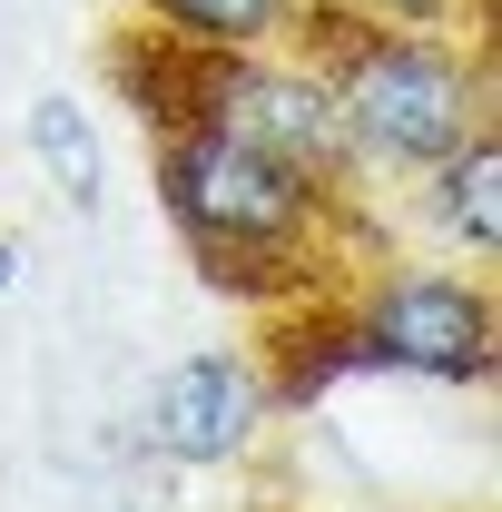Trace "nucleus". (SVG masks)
Listing matches in <instances>:
<instances>
[{
	"label": "nucleus",
	"instance_id": "obj_1",
	"mask_svg": "<svg viewBox=\"0 0 502 512\" xmlns=\"http://www.w3.org/2000/svg\"><path fill=\"white\" fill-rule=\"evenodd\" d=\"M148 188L188 266L247 306H306L355 266V197L207 119L148 128Z\"/></svg>",
	"mask_w": 502,
	"mask_h": 512
},
{
	"label": "nucleus",
	"instance_id": "obj_2",
	"mask_svg": "<svg viewBox=\"0 0 502 512\" xmlns=\"http://www.w3.org/2000/svg\"><path fill=\"white\" fill-rule=\"evenodd\" d=\"M315 355H286L276 414L315 404L335 375H394V384H443V394H483L502 375V306L483 266H345L325 296H306Z\"/></svg>",
	"mask_w": 502,
	"mask_h": 512
},
{
	"label": "nucleus",
	"instance_id": "obj_3",
	"mask_svg": "<svg viewBox=\"0 0 502 512\" xmlns=\"http://www.w3.org/2000/svg\"><path fill=\"white\" fill-rule=\"evenodd\" d=\"M306 40L325 60L345 148H355V188H414L443 148L493 128V40L483 30L335 20V30H306Z\"/></svg>",
	"mask_w": 502,
	"mask_h": 512
},
{
	"label": "nucleus",
	"instance_id": "obj_4",
	"mask_svg": "<svg viewBox=\"0 0 502 512\" xmlns=\"http://www.w3.org/2000/svg\"><path fill=\"white\" fill-rule=\"evenodd\" d=\"M178 119H207V128H227V138H247V148H266V158H286V168L325 178V188L365 197V188H355L345 119H335V89H325V60H315L306 30H296V40H276V50L197 60Z\"/></svg>",
	"mask_w": 502,
	"mask_h": 512
},
{
	"label": "nucleus",
	"instance_id": "obj_5",
	"mask_svg": "<svg viewBox=\"0 0 502 512\" xmlns=\"http://www.w3.org/2000/svg\"><path fill=\"white\" fill-rule=\"evenodd\" d=\"M276 424V375L256 345H188L138 404V444L168 473H237Z\"/></svg>",
	"mask_w": 502,
	"mask_h": 512
},
{
	"label": "nucleus",
	"instance_id": "obj_6",
	"mask_svg": "<svg viewBox=\"0 0 502 512\" xmlns=\"http://www.w3.org/2000/svg\"><path fill=\"white\" fill-rule=\"evenodd\" d=\"M414 207L434 227V247L453 266H502V128H473L463 148H443L434 168L414 178Z\"/></svg>",
	"mask_w": 502,
	"mask_h": 512
},
{
	"label": "nucleus",
	"instance_id": "obj_7",
	"mask_svg": "<svg viewBox=\"0 0 502 512\" xmlns=\"http://www.w3.org/2000/svg\"><path fill=\"white\" fill-rule=\"evenodd\" d=\"M138 40L158 50H188V60H227V50H276L296 40V0H128Z\"/></svg>",
	"mask_w": 502,
	"mask_h": 512
},
{
	"label": "nucleus",
	"instance_id": "obj_8",
	"mask_svg": "<svg viewBox=\"0 0 502 512\" xmlns=\"http://www.w3.org/2000/svg\"><path fill=\"white\" fill-rule=\"evenodd\" d=\"M30 168L60 188L69 217H99V207H109V148H99V119H89L69 89L30 99Z\"/></svg>",
	"mask_w": 502,
	"mask_h": 512
},
{
	"label": "nucleus",
	"instance_id": "obj_9",
	"mask_svg": "<svg viewBox=\"0 0 502 512\" xmlns=\"http://www.w3.org/2000/svg\"><path fill=\"white\" fill-rule=\"evenodd\" d=\"M493 0H345V20H375V30H483Z\"/></svg>",
	"mask_w": 502,
	"mask_h": 512
},
{
	"label": "nucleus",
	"instance_id": "obj_10",
	"mask_svg": "<svg viewBox=\"0 0 502 512\" xmlns=\"http://www.w3.org/2000/svg\"><path fill=\"white\" fill-rule=\"evenodd\" d=\"M20 276H30V247H20V237H0V296H20Z\"/></svg>",
	"mask_w": 502,
	"mask_h": 512
},
{
	"label": "nucleus",
	"instance_id": "obj_11",
	"mask_svg": "<svg viewBox=\"0 0 502 512\" xmlns=\"http://www.w3.org/2000/svg\"><path fill=\"white\" fill-rule=\"evenodd\" d=\"M296 20H306V30H335V20H345V0H296Z\"/></svg>",
	"mask_w": 502,
	"mask_h": 512
}]
</instances>
